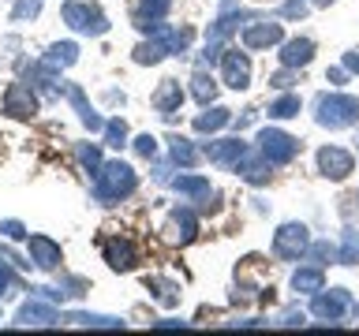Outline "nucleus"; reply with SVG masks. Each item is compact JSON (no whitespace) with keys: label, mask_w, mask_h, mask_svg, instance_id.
Returning <instances> with one entry per match:
<instances>
[{"label":"nucleus","mask_w":359,"mask_h":336,"mask_svg":"<svg viewBox=\"0 0 359 336\" xmlns=\"http://www.w3.org/2000/svg\"><path fill=\"white\" fill-rule=\"evenodd\" d=\"M135 187H139V176H135L131 164L123 161H105L97 168V183H94V198L101 206H112V202L135 195Z\"/></svg>","instance_id":"f257e3e1"},{"label":"nucleus","mask_w":359,"mask_h":336,"mask_svg":"<svg viewBox=\"0 0 359 336\" xmlns=\"http://www.w3.org/2000/svg\"><path fill=\"white\" fill-rule=\"evenodd\" d=\"M311 258H318L314 265H330V262H341V254H337V246L330 239H318V243H311Z\"/></svg>","instance_id":"c756f323"},{"label":"nucleus","mask_w":359,"mask_h":336,"mask_svg":"<svg viewBox=\"0 0 359 336\" xmlns=\"http://www.w3.org/2000/svg\"><path fill=\"white\" fill-rule=\"evenodd\" d=\"M168 8H172V0H142L139 15H135V27L139 30H157Z\"/></svg>","instance_id":"a211bd4d"},{"label":"nucleus","mask_w":359,"mask_h":336,"mask_svg":"<svg viewBox=\"0 0 359 336\" xmlns=\"http://www.w3.org/2000/svg\"><path fill=\"white\" fill-rule=\"evenodd\" d=\"M314 120L330 131H341V127H355L359 123V101L348 97V94H322L314 101Z\"/></svg>","instance_id":"f03ea898"},{"label":"nucleus","mask_w":359,"mask_h":336,"mask_svg":"<svg viewBox=\"0 0 359 336\" xmlns=\"http://www.w3.org/2000/svg\"><path fill=\"white\" fill-rule=\"evenodd\" d=\"M49 64H56V67H72L75 60H79V45L75 41H56L53 49H49V56H45Z\"/></svg>","instance_id":"393cba45"},{"label":"nucleus","mask_w":359,"mask_h":336,"mask_svg":"<svg viewBox=\"0 0 359 336\" xmlns=\"http://www.w3.org/2000/svg\"><path fill=\"white\" fill-rule=\"evenodd\" d=\"M172 161L184 164V168H191V164L198 161V150H195L187 139H172Z\"/></svg>","instance_id":"c85d7f7f"},{"label":"nucleus","mask_w":359,"mask_h":336,"mask_svg":"<svg viewBox=\"0 0 359 336\" xmlns=\"http://www.w3.org/2000/svg\"><path fill=\"white\" fill-rule=\"evenodd\" d=\"M172 187H176V195H187V198H198V202L213 198V187H210L206 176H176Z\"/></svg>","instance_id":"aec40b11"},{"label":"nucleus","mask_w":359,"mask_h":336,"mask_svg":"<svg viewBox=\"0 0 359 336\" xmlns=\"http://www.w3.org/2000/svg\"><path fill=\"white\" fill-rule=\"evenodd\" d=\"M341 265H359V232L355 228H344L341 235Z\"/></svg>","instance_id":"bb28decb"},{"label":"nucleus","mask_w":359,"mask_h":336,"mask_svg":"<svg viewBox=\"0 0 359 336\" xmlns=\"http://www.w3.org/2000/svg\"><path fill=\"white\" fill-rule=\"evenodd\" d=\"M325 78H330L333 86H344V78H348V67H344V64H341V67H330V75H325Z\"/></svg>","instance_id":"4c0bfd02"},{"label":"nucleus","mask_w":359,"mask_h":336,"mask_svg":"<svg viewBox=\"0 0 359 336\" xmlns=\"http://www.w3.org/2000/svg\"><path fill=\"white\" fill-rule=\"evenodd\" d=\"M101 254H105L109 269H116V273H131L135 262H139V254H135V243H131V239H120V235H112V239L101 243Z\"/></svg>","instance_id":"9d476101"},{"label":"nucleus","mask_w":359,"mask_h":336,"mask_svg":"<svg viewBox=\"0 0 359 336\" xmlns=\"http://www.w3.org/2000/svg\"><path fill=\"white\" fill-rule=\"evenodd\" d=\"M247 150H251V146H247L243 139H221V142H210L206 146V157H210L213 164H221V168H236Z\"/></svg>","instance_id":"ddd939ff"},{"label":"nucleus","mask_w":359,"mask_h":336,"mask_svg":"<svg viewBox=\"0 0 359 336\" xmlns=\"http://www.w3.org/2000/svg\"><path fill=\"white\" fill-rule=\"evenodd\" d=\"M146 288L154 291V299L161 302V307H176V302H180V284H176V280H165V276H146Z\"/></svg>","instance_id":"b1692460"},{"label":"nucleus","mask_w":359,"mask_h":336,"mask_svg":"<svg viewBox=\"0 0 359 336\" xmlns=\"http://www.w3.org/2000/svg\"><path fill=\"white\" fill-rule=\"evenodd\" d=\"M191 97H195L202 108L213 105V97H217V83H213L210 71H195V75H191Z\"/></svg>","instance_id":"5701e85b"},{"label":"nucleus","mask_w":359,"mask_h":336,"mask_svg":"<svg viewBox=\"0 0 359 336\" xmlns=\"http://www.w3.org/2000/svg\"><path fill=\"white\" fill-rule=\"evenodd\" d=\"M64 22L79 34H90V38H101V34L109 30V19L105 11H101L97 4H86V0H67V4L60 8Z\"/></svg>","instance_id":"7ed1b4c3"},{"label":"nucleus","mask_w":359,"mask_h":336,"mask_svg":"<svg viewBox=\"0 0 359 336\" xmlns=\"http://www.w3.org/2000/svg\"><path fill=\"white\" fill-rule=\"evenodd\" d=\"M180 105H184V90H180L176 78H165L154 94V108L161 112V116H172V112H180Z\"/></svg>","instance_id":"f3484780"},{"label":"nucleus","mask_w":359,"mask_h":336,"mask_svg":"<svg viewBox=\"0 0 359 336\" xmlns=\"http://www.w3.org/2000/svg\"><path fill=\"white\" fill-rule=\"evenodd\" d=\"M311 60H314V41L311 38L280 41V64H285V67H307Z\"/></svg>","instance_id":"dca6fc26"},{"label":"nucleus","mask_w":359,"mask_h":336,"mask_svg":"<svg viewBox=\"0 0 359 336\" xmlns=\"http://www.w3.org/2000/svg\"><path fill=\"white\" fill-rule=\"evenodd\" d=\"M240 41H243L247 52H258V49H269V45H280V41H285V30H280V22L262 19V22H251V27H243Z\"/></svg>","instance_id":"6e6552de"},{"label":"nucleus","mask_w":359,"mask_h":336,"mask_svg":"<svg viewBox=\"0 0 359 336\" xmlns=\"http://www.w3.org/2000/svg\"><path fill=\"white\" fill-rule=\"evenodd\" d=\"M314 4H318V8H325V4H333V0H314Z\"/></svg>","instance_id":"a19ab883"},{"label":"nucleus","mask_w":359,"mask_h":336,"mask_svg":"<svg viewBox=\"0 0 359 336\" xmlns=\"http://www.w3.org/2000/svg\"><path fill=\"white\" fill-rule=\"evenodd\" d=\"M75 325H86V329H123L120 318H105V314H72Z\"/></svg>","instance_id":"cd10ccee"},{"label":"nucleus","mask_w":359,"mask_h":336,"mask_svg":"<svg viewBox=\"0 0 359 336\" xmlns=\"http://www.w3.org/2000/svg\"><path fill=\"white\" fill-rule=\"evenodd\" d=\"M105 142L120 150V146L128 142V123H123V120H109V123H105Z\"/></svg>","instance_id":"7c9ffc66"},{"label":"nucleus","mask_w":359,"mask_h":336,"mask_svg":"<svg viewBox=\"0 0 359 336\" xmlns=\"http://www.w3.org/2000/svg\"><path fill=\"white\" fill-rule=\"evenodd\" d=\"M60 314H56L53 307H45V302H27L19 314H15V321L19 325H53Z\"/></svg>","instance_id":"412c9836"},{"label":"nucleus","mask_w":359,"mask_h":336,"mask_svg":"<svg viewBox=\"0 0 359 336\" xmlns=\"http://www.w3.org/2000/svg\"><path fill=\"white\" fill-rule=\"evenodd\" d=\"M38 11H41V0H19L15 8H11V19L22 22V19H38Z\"/></svg>","instance_id":"2f4dec72"},{"label":"nucleus","mask_w":359,"mask_h":336,"mask_svg":"<svg viewBox=\"0 0 359 336\" xmlns=\"http://www.w3.org/2000/svg\"><path fill=\"white\" fill-rule=\"evenodd\" d=\"M258 150L269 157V164H288L299 153V139H292V134L277 131V127H262L258 131Z\"/></svg>","instance_id":"39448f33"},{"label":"nucleus","mask_w":359,"mask_h":336,"mask_svg":"<svg viewBox=\"0 0 359 336\" xmlns=\"http://www.w3.org/2000/svg\"><path fill=\"white\" fill-rule=\"evenodd\" d=\"M280 325H303V310H285V321Z\"/></svg>","instance_id":"ea45409f"},{"label":"nucleus","mask_w":359,"mask_h":336,"mask_svg":"<svg viewBox=\"0 0 359 336\" xmlns=\"http://www.w3.org/2000/svg\"><path fill=\"white\" fill-rule=\"evenodd\" d=\"M0 232H4L8 239H27V228H22L19 220H0Z\"/></svg>","instance_id":"c9c22d12"},{"label":"nucleus","mask_w":359,"mask_h":336,"mask_svg":"<svg viewBox=\"0 0 359 336\" xmlns=\"http://www.w3.org/2000/svg\"><path fill=\"white\" fill-rule=\"evenodd\" d=\"M355 318H359V307H355Z\"/></svg>","instance_id":"79ce46f5"},{"label":"nucleus","mask_w":359,"mask_h":336,"mask_svg":"<svg viewBox=\"0 0 359 336\" xmlns=\"http://www.w3.org/2000/svg\"><path fill=\"white\" fill-rule=\"evenodd\" d=\"M299 116V94H285L269 105V120H292Z\"/></svg>","instance_id":"a878e982"},{"label":"nucleus","mask_w":359,"mask_h":336,"mask_svg":"<svg viewBox=\"0 0 359 336\" xmlns=\"http://www.w3.org/2000/svg\"><path fill=\"white\" fill-rule=\"evenodd\" d=\"M168 239H172V243H180V246H184V243H191V239H195V232H198V217H195V213H191V209H172V213H168Z\"/></svg>","instance_id":"2eb2a0df"},{"label":"nucleus","mask_w":359,"mask_h":336,"mask_svg":"<svg viewBox=\"0 0 359 336\" xmlns=\"http://www.w3.org/2000/svg\"><path fill=\"white\" fill-rule=\"evenodd\" d=\"M311 251V235H307V224H280L277 235H273V254L280 262H299L303 254Z\"/></svg>","instance_id":"20e7f679"},{"label":"nucleus","mask_w":359,"mask_h":336,"mask_svg":"<svg viewBox=\"0 0 359 336\" xmlns=\"http://www.w3.org/2000/svg\"><path fill=\"white\" fill-rule=\"evenodd\" d=\"M4 112H8V116H19V120L34 116V112H38V97H34V90L22 86V83H11L4 90Z\"/></svg>","instance_id":"9b49d317"},{"label":"nucleus","mask_w":359,"mask_h":336,"mask_svg":"<svg viewBox=\"0 0 359 336\" xmlns=\"http://www.w3.org/2000/svg\"><path fill=\"white\" fill-rule=\"evenodd\" d=\"M318 172L325 176V179H348L355 172V157L348 153V150H341V146H322L318 150Z\"/></svg>","instance_id":"423d86ee"},{"label":"nucleus","mask_w":359,"mask_h":336,"mask_svg":"<svg viewBox=\"0 0 359 336\" xmlns=\"http://www.w3.org/2000/svg\"><path fill=\"white\" fill-rule=\"evenodd\" d=\"M352 307V295H348L344 288H333V291H314V302H311V314L322 321H341L344 310Z\"/></svg>","instance_id":"0eeeda50"},{"label":"nucleus","mask_w":359,"mask_h":336,"mask_svg":"<svg viewBox=\"0 0 359 336\" xmlns=\"http://www.w3.org/2000/svg\"><path fill=\"white\" fill-rule=\"evenodd\" d=\"M8 288H15V273H11L8 265H0V295H4Z\"/></svg>","instance_id":"e433bc0d"},{"label":"nucleus","mask_w":359,"mask_h":336,"mask_svg":"<svg viewBox=\"0 0 359 336\" xmlns=\"http://www.w3.org/2000/svg\"><path fill=\"white\" fill-rule=\"evenodd\" d=\"M27 251H30V262L38 269H56L60 265V243H53L49 235H30L27 239Z\"/></svg>","instance_id":"4468645a"},{"label":"nucleus","mask_w":359,"mask_h":336,"mask_svg":"<svg viewBox=\"0 0 359 336\" xmlns=\"http://www.w3.org/2000/svg\"><path fill=\"white\" fill-rule=\"evenodd\" d=\"M224 123H232V112L221 108V105H213V108L206 105V112H202V116H195V131H198V134H206V131L213 134V131H221Z\"/></svg>","instance_id":"4be33fe9"},{"label":"nucleus","mask_w":359,"mask_h":336,"mask_svg":"<svg viewBox=\"0 0 359 336\" xmlns=\"http://www.w3.org/2000/svg\"><path fill=\"white\" fill-rule=\"evenodd\" d=\"M79 161H83V168H90L94 176H97V168L105 164V161H101V150H97V146H79Z\"/></svg>","instance_id":"473e14b6"},{"label":"nucleus","mask_w":359,"mask_h":336,"mask_svg":"<svg viewBox=\"0 0 359 336\" xmlns=\"http://www.w3.org/2000/svg\"><path fill=\"white\" fill-rule=\"evenodd\" d=\"M135 153L146 157V161L157 157V139H154V134H139V139H135Z\"/></svg>","instance_id":"72a5a7b5"},{"label":"nucleus","mask_w":359,"mask_h":336,"mask_svg":"<svg viewBox=\"0 0 359 336\" xmlns=\"http://www.w3.org/2000/svg\"><path fill=\"white\" fill-rule=\"evenodd\" d=\"M236 172H240V179H247L251 187H262V183H269V157L262 150H247L240 157V164H236Z\"/></svg>","instance_id":"f8f14e48"},{"label":"nucleus","mask_w":359,"mask_h":336,"mask_svg":"<svg viewBox=\"0 0 359 336\" xmlns=\"http://www.w3.org/2000/svg\"><path fill=\"white\" fill-rule=\"evenodd\" d=\"M344 67L352 75H359V52H344Z\"/></svg>","instance_id":"58836bf2"},{"label":"nucleus","mask_w":359,"mask_h":336,"mask_svg":"<svg viewBox=\"0 0 359 336\" xmlns=\"http://www.w3.org/2000/svg\"><path fill=\"white\" fill-rule=\"evenodd\" d=\"M292 288L303 291V295H314V291H322V288H325V273H322V265L296 269V273H292Z\"/></svg>","instance_id":"6ab92c4d"},{"label":"nucleus","mask_w":359,"mask_h":336,"mask_svg":"<svg viewBox=\"0 0 359 336\" xmlns=\"http://www.w3.org/2000/svg\"><path fill=\"white\" fill-rule=\"evenodd\" d=\"M292 83H296V67H285V71H277L269 78V86H277V90H288Z\"/></svg>","instance_id":"f704fd0d"},{"label":"nucleus","mask_w":359,"mask_h":336,"mask_svg":"<svg viewBox=\"0 0 359 336\" xmlns=\"http://www.w3.org/2000/svg\"><path fill=\"white\" fill-rule=\"evenodd\" d=\"M221 78L229 90H247L251 86V60H247V52L240 49H229L221 56Z\"/></svg>","instance_id":"1a4fd4ad"}]
</instances>
